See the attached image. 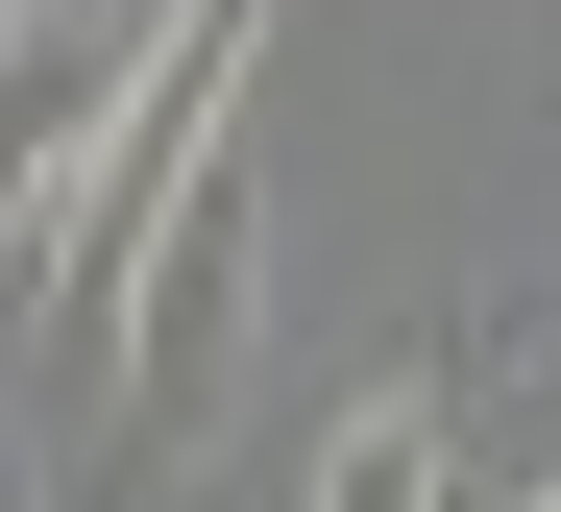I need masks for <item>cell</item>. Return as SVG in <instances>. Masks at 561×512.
<instances>
[{
    "label": "cell",
    "instance_id": "5b68a950",
    "mask_svg": "<svg viewBox=\"0 0 561 512\" xmlns=\"http://www.w3.org/2000/svg\"><path fill=\"white\" fill-rule=\"evenodd\" d=\"M0 512H25V488H0Z\"/></svg>",
    "mask_w": 561,
    "mask_h": 512
},
{
    "label": "cell",
    "instance_id": "7a4b0ae2",
    "mask_svg": "<svg viewBox=\"0 0 561 512\" xmlns=\"http://www.w3.org/2000/svg\"><path fill=\"white\" fill-rule=\"evenodd\" d=\"M171 25H196V0H25V25H0V293L73 244V195H99V147H123V98H147Z\"/></svg>",
    "mask_w": 561,
    "mask_h": 512
},
{
    "label": "cell",
    "instance_id": "3957f363",
    "mask_svg": "<svg viewBox=\"0 0 561 512\" xmlns=\"http://www.w3.org/2000/svg\"><path fill=\"white\" fill-rule=\"evenodd\" d=\"M294 512H489L463 390H366V416H318V488H294Z\"/></svg>",
    "mask_w": 561,
    "mask_h": 512
},
{
    "label": "cell",
    "instance_id": "277c9868",
    "mask_svg": "<svg viewBox=\"0 0 561 512\" xmlns=\"http://www.w3.org/2000/svg\"><path fill=\"white\" fill-rule=\"evenodd\" d=\"M0 25H25V0H0Z\"/></svg>",
    "mask_w": 561,
    "mask_h": 512
},
{
    "label": "cell",
    "instance_id": "6da1fadb",
    "mask_svg": "<svg viewBox=\"0 0 561 512\" xmlns=\"http://www.w3.org/2000/svg\"><path fill=\"white\" fill-rule=\"evenodd\" d=\"M244 366H268V171L220 147V171H196V220H171V244H147V293H123V390H99V464H123V488H147V464H220Z\"/></svg>",
    "mask_w": 561,
    "mask_h": 512
}]
</instances>
